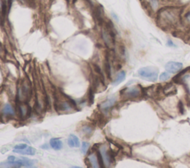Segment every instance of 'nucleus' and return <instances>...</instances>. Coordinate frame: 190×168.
Masks as SVG:
<instances>
[{"label":"nucleus","mask_w":190,"mask_h":168,"mask_svg":"<svg viewBox=\"0 0 190 168\" xmlns=\"http://www.w3.org/2000/svg\"><path fill=\"white\" fill-rule=\"evenodd\" d=\"M158 22L162 27L175 26L181 19V11L177 7H163L158 12Z\"/></svg>","instance_id":"nucleus-1"},{"label":"nucleus","mask_w":190,"mask_h":168,"mask_svg":"<svg viewBox=\"0 0 190 168\" xmlns=\"http://www.w3.org/2000/svg\"><path fill=\"white\" fill-rule=\"evenodd\" d=\"M36 161L34 160H30L26 158H17L13 156H10L8 158V161L0 164V167H33Z\"/></svg>","instance_id":"nucleus-2"},{"label":"nucleus","mask_w":190,"mask_h":168,"mask_svg":"<svg viewBox=\"0 0 190 168\" xmlns=\"http://www.w3.org/2000/svg\"><path fill=\"white\" fill-rule=\"evenodd\" d=\"M101 36L105 45L108 48H114L115 45V33H114V26L111 22L108 23H105L103 28L102 29Z\"/></svg>","instance_id":"nucleus-3"},{"label":"nucleus","mask_w":190,"mask_h":168,"mask_svg":"<svg viewBox=\"0 0 190 168\" xmlns=\"http://www.w3.org/2000/svg\"><path fill=\"white\" fill-rule=\"evenodd\" d=\"M138 74L143 79L156 82L158 77V70L154 67H145L138 70Z\"/></svg>","instance_id":"nucleus-4"},{"label":"nucleus","mask_w":190,"mask_h":168,"mask_svg":"<svg viewBox=\"0 0 190 168\" xmlns=\"http://www.w3.org/2000/svg\"><path fill=\"white\" fill-rule=\"evenodd\" d=\"M142 2L150 11L158 13L159 10L162 8L161 5L163 0H142Z\"/></svg>","instance_id":"nucleus-5"},{"label":"nucleus","mask_w":190,"mask_h":168,"mask_svg":"<svg viewBox=\"0 0 190 168\" xmlns=\"http://www.w3.org/2000/svg\"><path fill=\"white\" fill-rule=\"evenodd\" d=\"M183 68V64L177 62H169L166 65L165 68L169 73L171 74H176L178 73Z\"/></svg>","instance_id":"nucleus-6"},{"label":"nucleus","mask_w":190,"mask_h":168,"mask_svg":"<svg viewBox=\"0 0 190 168\" xmlns=\"http://www.w3.org/2000/svg\"><path fill=\"white\" fill-rule=\"evenodd\" d=\"M122 92H124L122 94H123L125 97L128 98L138 97L140 94V90L137 87H132V88H126L123 90H122Z\"/></svg>","instance_id":"nucleus-7"},{"label":"nucleus","mask_w":190,"mask_h":168,"mask_svg":"<svg viewBox=\"0 0 190 168\" xmlns=\"http://www.w3.org/2000/svg\"><path fill=\"white\" fill-rule=\"evenodd\" d=\"M13 153L22 154V155H28V156H34L36 154V149L30 146H27L23 149L20 150H15L13 149Z\"/></svg>","instance_id":"nucleus-8"},{"label":"nucleus","mask_w":190,"mask_h":168,"mask_svg":"<svg viewBox=\"0 0 190 168\" xmlns=\"http://www.w3.org/2000/svg\"><path fill=\"white\" fill-rule=\"evenodd\" d=\"M19 111L21 117H27L29 116L31 113V108L28 104L22 103L19 106Z\"/></svg>","instance_id":"nucleus-9"},{"label":"nucleus","mask_w":190,"mask_h":168,"mask_svg":"<svg viewBox=\"0 0 190 168\" xmlns=\"http://www.w3.org/2000/svg\"><path fill=\"white\" fill-rule=\"evenodd\" d=\"M116 99L115 98H110L108 99H107L106 102H103L102 104H100V108L101 110H103V111H107L110 109L114 105L115 103Z\"/></svg>","instance_id":"nucleus-10"},{"label":"nucleus","mask_w":190,"mask_h":168,"mask_svg":"<svg viewBox=\"0 0 190 168\" xmlns=\"http://www.w3.org/2000/svg\"><path fill=\"white\" fill-rule=\"evenodd\" d=\"M50 145L55 151H59L62 148V142L59 139L53 138L50 141Z\"/></svg>","instance_id":"nucleus-11"},{"label":"nucleus","mask_w":190,"mask_h":168,"mask_svg":"<svg viewBox=\"0 0 190 168\" xmlns=\"http://www.w3.org/2000/svg\"><path fill=\"white\" fill-rule=\"evenodd\" d=\"M68 145L71 147H80V141L76 136L71 134L69 136L68 139Z\"/></svg>","instance_id":"nucleus-12"},{"label":"nucleus","mask_w":190,"mask_h":168,"mask_svg":"<svg viewBox=\"0 0 190 168\" xmlns=\"http://www.w3.org/2000/svg\"><path fill=\"white\" fill-rule=\"evenodd\" d=\"M87 159H88L89 164H90V165H92V167L97 168V167H100V166H99V164H98L97 154H96V155H94V154H90L88 158H87Z\"/></svg>","instance_id":"nucleus-13"},{"label":"nucleus","mask_w":190,"mask_h":168,"mask_svg":"<svg viewBox=\"0 0 190 168\" xmlns=\"http://www.w3.org/2000/svg\"><path fill=\"white\" fill-rule=\"evenodd\" d=\"M2 113L4 115L8 116H13L15 114L14 110L13 109V108H12V106L10 104H6L4 106Z\"/></svg>","instance_id":"nucleus-14"},{"label":"nucleus","mask_w":190,"mask_h":168,"mask_svg":"<svg viewBox=\"0 0 190 168\" xmlns=\"http://www.w3.org/2000/svg\"><path fill=\"white\" fill-rule=\"evenodd\" d=\"M125 79H126V73H125V71H121V72H120L118 74V76H117L115 80L113 82V85L116 86L118 85L119 84H120L122 81H123Z\"/></svg>","instance_id":"nucleus-15"},{"label":"nucleus","mask_w":190,"mask_h":168,"mask_svg":"<svg viewBox=\"0 0 190 168\" xmlns=\"http://www.w3.org/2000/svg\"><path fill=\"white\" fill-rule=\"evenodd\" d=\"M177 92L175 87L172 85V84H168L167 85L165 86V88H163V93L166 95H172L175 94Z\"/></svg>","instance_id":"nucleus-16"},{"label":"nucleus","mask_w":190,"mask_h":168,"mask_svg":"<svg viewBox=\"0 0 190 168\" xmlns=\"http://www.w3.org/2000/svg\"><path fill=\"white\" fill-rule=\"evenodd\" d=\"M104 69H105V72H106V76H108V78H111V65L110 63L108 62V59H106V62H105L104 64Z\"/></svg>","instance_id":"nucleus-17"},{"label":"nucleus","mask_w":190,"mask_h":168,"mask_svg":"<svg viewBox=\"0 0 190 168\" xmlns=\"http://www.w3.org/2000/svg\"><path fill=\"white\" fill-rule=\"evenodd\" d=\"M97 157H98V164L99 166H100V167L103 168L105 167V164H104V161L103 159H102V154H101L100 151H97Z\"/></svg>","instance_id":"nucleus-18"},{"label":"nucleus","mask_w":190,"mask_h":168,"mask_svg":"<svg viewBox=\"0 0 190 168\" xmlns=\"http://www.w3.org/2000/svg\"><path fill=\"white\" fill-rule=\"evenodd\" d=\"M82 130L84 134H86V135H88V136L92 135V133L93 132L92 127H89V126H85V127H83L82 128Z\"/></svg>","instance_id":"nucleus-19"},{"label":"nucleus","mask_w":190,"mask_h":168,"mask_svg":"<svg viewBox=\"0 0 190 168\" xmlns=\"http://www.w3.org/2000/svg\"><path fill=\"white\" fill-rule=\"evenodd\" d=\"M160 80L162 81V82H165V81L169 80L170 79V75L166 72H163L160 74Z\"/></svg>","instance_id":"nucleus-20"},{"label":"nucleus","mask_w":190,"mask_h":168,"mask_svg":"<svg viewBox=\"0 0 190 168\" xmlns=\"http://www.w3.org/2000/svg\"><path fill=\"white\" fill-rule=\"evenodd\" d=\"M89 146H90V145H89L88 142H82V147H81V151H82V152L83 153H86L87 151H88V148H89Z\"/></svg>","instance_id":"nucleus-21"},{"label":"nucleus","mask_w":190,"mask_h":168,"mask_svg":"<svg viewBox=\"0 0 190 168\" xmlns=\"http://www.w3.org/2000/svg\"><path fill=\"white\" fill-rule=\"evenodd\" d=\"M88 95H89V97H88L89 102H90V104H93V102H94V90H93V88L90 89Z\"/></svg>","instance_id":"nucleus-22"},{"label":"nucleus","mask_w":190,"mask_h":168,"mask_svg":"<svg viewBox=\"0 0 190 168\" xmlns=\"http://www.w3.org/2000/svg\"><path fill=\"white\" fill-rule=\"evenodd\" d=\"M166 45H167L168 47H176V45L175 44V42H174L173 41L171 40V39H168L167 41H166Z\"/></svg>","instance_id":"nucleus-23"},{"label":"nucleus","mask_w":190,"mask_h":168,"mask_svg":"<svg viewBox=\"0 0 190 168\" xmlns=\"http://www.w3.org/2000/svg\"><path fill=\"white\" fill-rule=\"evenodd\" d=\"M184 19H185V21L190 25V11H187V13H185V15H184Z\"/></svg>","instance_id":"nucleus-24"},{"label":"nucleus","mask_w":190,"mask_h":168,"mask_svg":"<svg viewBox=\"0 0 190 168\" xmlns=\"http://www.w3.org/2000/svg\"><path fill=\"white\" fill-rule=\"evenodd\" d=\"M22 5H30L33 2V0H17Z\"/></svg>","instance_id":"nucleus-25"},{"label":"nucleus","mask_w":190,"mask_h":168,"mask_svg":"<svg viewBox=\"0 0 190 168\" xmlns=\"http://www.w3.org/2000/svg\"><path fill=\"white\" fill-rule=\"evenodd\" d=\"M7 3H8V11H10L11 10L12 3H13V0H7Z\"/></svg>","instance_id":"nucleus-26"},{"label":"nucleus","mask_w":190,"mask_h":168,"mask_svg":"<svg viewBox=\"0 0 190 168\" xmlns=\"http://www.w3.org/2000/svg\"><path fill=\"white\" fill-rule=\"evenodd\" d=\"M50 1H51V2H52V1H53V0H50Z\"/></svg>","instance_id":"nucleus-27"}]
</instances>
